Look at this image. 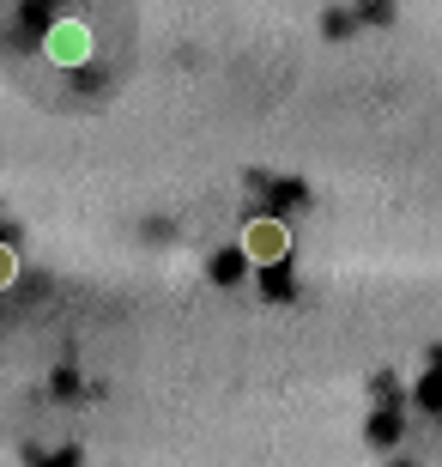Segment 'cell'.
I'll use <instances>...</instances> for the list:
<instances>
[{
  "label": "cell",
  "mask_w": 442,
  "mask_h": 467,
  "mask_svg": "<svg viewBox=\"0 0 442 467\" xmlns=\"http://www.w3.org/2000/svg\"><path fill=\"white\" fill-rule=\"evenodd\" d=\"M285 225H272V219H255V225L242 231V249H249V261H279L285 255Z\"/></svg>",
  "instance_id": "6da1fadb"
},
{
  "label": "cell",
  "mask_w": 442,
  "mask_h": 467,
  "mask_svg": "<svg viewBox=\"0 0 442 467\" xmlns=\"http://www.w3.org/2000/svg\"><path fill=\"white\" fill-rule=\"evenodd\" d=\"M13 274H18V255H13V249H6V243H0V292L13 285Z\"/></svg>",
  "instance_id": "7a4b0ae2"
}]
</instances>
